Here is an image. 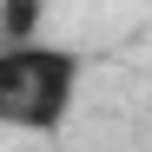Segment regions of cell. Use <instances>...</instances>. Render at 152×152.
<instances>
[{
	"label": "cell",
	"instance_id": "7a4b0ae2",
	"mask_svg": "<svg viewBox=\"0 0 152 152\" xmlns=\"http://www.w3.org/2000/svg\"><path fill=\"white\" fill-rule=\"evenodd\" d=\"M40 7L46 0H0V40H40Z\"/></svg>",
	"mask_w": 152,
	"mask_h": 152
},
{
	"label": "cell",
	"instance_id": "6da1fadb",
	"mask_svg": "<svg viewBox=\"0 0 152 152\" xmlns=\"http://www.w3.org/2000/svg\"><path fill=\"white\" fill-rule=\"evenodd\" d=\"M86 80V53L60 40H0V126L60 132Z\"/></svg>",
	"mask_w": 152,
	"mask_h": 152
}]
</instances>
